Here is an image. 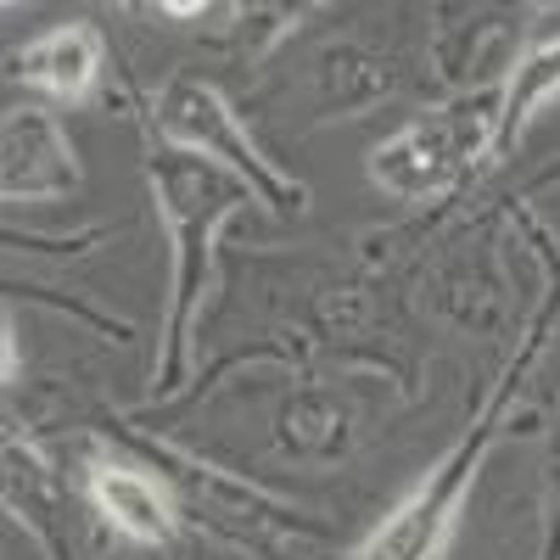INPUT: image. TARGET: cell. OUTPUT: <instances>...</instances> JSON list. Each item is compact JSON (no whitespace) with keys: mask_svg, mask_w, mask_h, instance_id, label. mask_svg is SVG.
<instances>
[{"mask_svg":"<svg viewBox=\"0 0 560 560\" xmlns=\"http://www.w3.org/2000/svg\"><path fill=\"white\" fill-rule=\"evenodd\" d=\"M90 493H96V504L107 510V522L140 544H163L168 538V499L135 471H118V465H107V471H96V482H90Z\"/></svg>","mask_w":560,"mask_h":560,"instance_id":"5b68a950","label":"cell"},{"mask_svg":"<svg viewBox=\"0 0 560 560\" xmlns=\"http://www.w3.org/2000/svg\"><path fill=\"white\" fill-rule=\"evenodd\" d=\"M96 68H102V34L90 23H68L18 51V73L45 84L62 102H84L90 84H96Z\"/></svg>","mask_w":560,"mask_h":560,"instance_id":"277c9868","label":"cell"},{"mask_svg":"<svg viewBox=\"0 0 560 560\" xmlns=\"http://www.w3.org/2000/svg\"><path fill=\"white\" fill-rule=\"evenodd\" d=\"M560 90V39L538 45V51L522 57V68L510 73V90H504V107H499V124H493V152H510L516 135L527 129V118Z\"/></svg>","mask_w":560,"mask_h":560,"instance_id":"8992f818","label":"cell"},{"mask_svg":"<svg viewBox=\"0 0 560 560\" xmlns=\"http://www.w3.org/2000/svg\"><path fill=\"white\" fill-rule=\"evenodd\" d=\"M0 185H7V197H23V202L68 197L79 185L68 140L45 113L23 107V113L7 118V163H0Z\"/></svg>","mask_w":560,"mask_h":560,"instance_id":"3957f363","label":"cell"},{"mask_svg":"<svg viewBox=\"0 0 560 560\" xmlns=\"http://www.w3.org/2000/svg\"><path fill=\"white\" fill-rule=\"evenodd\" d=\"M163 129H168L174 140H185V147L219 152L236 174H247L275 208H287V185L269 174V163L253 152V140L236 129V118H230V107L213 96V90H202V84H174L168 96H163Z\"/></svg>","mask_w":560,"mask_h":560,"instance_id":"7a4b0ae2","label":"cell"},{"mask_svg":"<svg viewBox=\"0 0 560 560\" xmlns=\"http://www.w3.org/2000/svg\"><path fill=\"white\" fill-rule=\"evenodd\" d=\"M482 140L493 147V135L482 129V113L448 107L432 124H415V129L393 135L376 152V163H370V174H376V185H387L393 197L420 202V197L448 191V185L459 179V168L482 152Z\"/></svg>","mask_w":560,"mask_h":560,"instance_id":"6da1fadb","label":"cell"}]
</instances>
